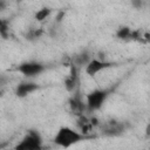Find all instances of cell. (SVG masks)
Wrapping results in <instances>:
<instances>
[{
    "label": "cell",
    "mask_w": 150,
    "mask_h": 150,
    "mask_svg": "<svg viewBox=\"0 0 150 150\" xmlns=\"http://www.w3.org/2000/svg\"><path fill=\"white\" fill-rule=\"evenodd\" d=\"M90 137L91 136L84 135L81 131H79V130H76L71 127L63 125V127L59 128V130L56 131L53 141L57 146L63 148V149H68V148H70L75 144H79L80 142L89 139Z\"/></svg>",
    "instance_id": "cell-1"
},
{
    "label": "cell",
    "mask_w": 150,
    "mask_h": 150,
    "mask_svg": "<svg viewBox=\"0 0 150 150\" xmlns=\"http://www.w3.org/2000/svg\"><path fill=\"white\" fill-rule=\"evenodd\" d=\"M1 148H2V145H0V149H1Z\"/></svg>",
    "instance_id": "cell-18"
},
{
    "label": "cell",
    "mask_w": 150,
    "mask_h": 150,
    "mask_svg": "<svg viewBox=\"0 0 150 150\" xmlns=\"http://www.w3.org/2000/svg\"><path fill=\"white\" fill-rule=\"evenodd\" d=\"M68 102H69V108H70L71 112H74L75 115L81 116V115H83L84 111H87L86 110V103H84V101L82 98L80 89H77L74 93H71V96H70Z\"/></svg>",
    "instance_id": "cell-7"
},
{
    "label": "cell",
    "mask_w": 150,
    "mask_h": 150,
    "mask_svg": "<svg viewBox=\"0 0 150 150\" xmlns=\"http://www.w3.org/2000/svg\"><path fill=\"white\" fill-rule=\"evenodd\" d=\"M131 32L132 29L130 27H127V26H123V27H120L117 30H116V36L121 40H130V35H131Z\"/></svg>",
    "instance_id": "cell-11"
},
{
    "label": "cell",
    "mask_w": 150,
    "mask_h": 150,
    "mask_svg": "<svg viewBox=\"0 0 150 150\" xmlns=\"http://www.w3.org/2000/svg\"><path fill=\"white\" fill-rule=\"evenodd\" d=\"M115 64L116 63L111 62V61H107V60L97 59V57H91V60L84 67V71L89 76H96L98 73H101L103 70H107V69L114 67Z\"/></svg>",
    "instance_id": "cell-5"
},
{
    "label": "cell",
    "mask_w": 150,
    "mask_h": 150,
    "mask_svg": "<svg viewBox=\"0 0 150 150\" xmlns=\"http://www.w3.org/2000/svg\"><path fill=\"white\" fill-rule=\"evenodd\" d=\"M50 13H52V9L49 8V7H42V8H40L36 13H35V20L36 21H39V22H41V21H43V20H46L49 15H50Z\"/></svg>",
    "instance_id": "cell-12"
},
{
    "label": "cell",
    "mask_w": 150,
    "mask_h": 150,
    "mask_svg": "<svg viewBox=\"0 0 150 150\" xmlns=\"http://www.w3.org/2000/svg\"><path fill=\"white\" fill-rule=\"evenodd\" d=\"M7 2L6 1H2V0H0V11H4L6 7H7Z\"/></svg>",
    "instance_id": "cell-16"
},
{
    "label": "cell",
    "mask_w": 150,
    "mask_h": 150,
    "mask_svg": "<svg viewBox=\"0 0 150 150\" xmlns=\"http://www.w3.org/2000/svg\"><path fill=\"white\" fill-rule=\"evenodd\" d=\"M64 88L68 93H74L75 90L80 89V75H79V68L70 63V70L69 75L64 79Z\"/></svg>",
    "instance_id": "cell-6"
},
{
    "label": "cell",
    "mask_w": 150,
    "mask_h": 150,
    "mask_svg": "<svg viewBox=\"0 0 150 150\" xmlns=\"http://www.w3.org/2000/svg\"><path fill=\"white\" fill-rule=\"evenodd\" d=\"M42 34H43V30L41 28H33V29L28 30V33L26 34V39L27 40H38L39 38H41Z\"/></svg>",
    "instance_id": "cell-13"
},
{
    "label": "cell",
    "mask_w": 150,
    "mask_h": 150,
    "mask_svg": "<svg viewBox=\"0 0 150 150\" xmlns=\"http://www.w3.org/2000/svg\"><path fill=\"white\" fill-rule=\"evenodd\" d=\"M9 35V26L8 22L0 19V36L2 39H7Z\"/></svg>",
    "instance_id": "cell-14"
},
{
    "label": "cell",
    "mask_w": 150,
    "mask_h": 150,
    "mask_svg": "<svg viewBox=\"0 0 150 150\" xmlns=\"http://www.w3.org/2000/svg\"><path fill=\"white\" fill-rule=\"evenodd\" d=\"M90 60H91L90 54H89L87 50H83V52H81L80 54H77V55L74 56L71 63H73L74 66H76V67L80 69L81 67H86L87 63H88Z\"/></svg>",
    "instance_id": "cell-10"
},
{
    "label": "cell",
    "mask_w": 150,
    "mask_h": 150,
    "mask_svg": "<svg viewBox=\"0 0 150 150\" xmlns=\"http://www.w3.org/2000/svg\"><path fill=\"white\" fill-rule=\"evenodd\" d=\"M7 150H14V148H13V149H7Z\"/></svg>",
    "instance_id": "cell-17"
},
{
    "label": "cell",
    "mask_w": 150,
    "mask_h": 150,
    "mask_svg": "<svg viewBox=\"0 0 150 150\" xmlns=\"http://www.w3.org/2000/svg\"><path fill=\"white\" fill-rule=\"evenodd\" d=\"M8 82H9V77L6 76V75H4V74H0V88L5 87Z\"/></svg>",
    "instance_id": "cell-15"
},
{
    "label": "cell",
    "mask_w": 150,
    "mask_h": 150,
    "mask_svg": "<svg viewBox=\"0 0 150 150\" xmlns=\"http://www.w3.org/2000/svg\"><path fill=\"white\" fill-rule=\"evenodd\" d=\"M110 89H102V88H96L94 90H91L90 93H88L86 95V110L88 112H93L96 110H100L103 105V103L105 102V100L108 98L109 94H110Z\"/></svg>",
    "instance_id": "cell-2"
},
{
    "label": "cell",
    "mask_w": 150,
    "mask_h": 150,
    "mask_svg": "<svg viewBox=\"0 0 150 150\" xmlns=\"http://www.w3.org/2000/svg\"><path fill=\"white\" fill-rule=\"evenodd\" d=\"M14 150H43L41 135L35 130H29L14 146Z\"/></svg>",
    "instance_id": "cell-3"
},
{
    "label": "cell",
    "mask_w": 150,
    "mask_h": 150,
    "mask_svg": "<svg viewBox=\"0 0 150 150\" xmlns=\"http://www.w3.org/2000/svg\"><path fill=\"white\" fill-rule=\"evenodd\" d=\"M123 131H124V125L121 122H109L102 129V134L107 136H117L121 135Z\"/></svg>",
    "instance_id": "cell-9"
},
{
    "label": "cell",
    "mask_w": 150,
    "mask_h": 150,
    "mask_svg": "<svg viewBox=\"0 0 150 150\" xmlns=\"http://www.w3.org/2000/svg\"><path fill=\"white\" fill-rule=\"evenodd\" d=\"M16 70L26 77H34L46 70V66L38 61H26L16 67Z\"/></svg>",
    "instance_id": "cell-4"
},
{
    "label": "cell",
    "mask_w": 150,
    "mask_h": 150,
    "mask_svg": "<svg viewBox=\"0 0 150 150\" xmlns=\"http://www.w3.org/2000/svg\"><path fill=\"white\" fill-rule=\"evenodd\" d=\"M39 84L35 82H30V81H25L21 82L16 86L15 88V94L18 97H26L30 94H33L34 91L39 90Z\"/></svg>",
    "instance_id": "cell-8"
}]
</instances>
